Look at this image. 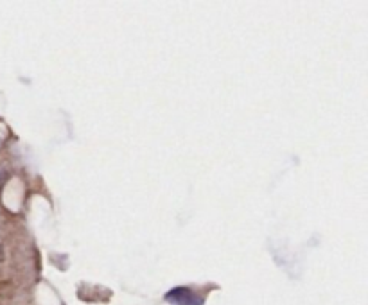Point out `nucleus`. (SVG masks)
Instances as JSON below:
<instances>
[{"label": "nucleus", "instance_id": "f257e3e1", "mask_svg": "<svg viewBox=\"0 0 368 305\" xmlns=\"http://www.w3.org/2000/svg\"><path fill=\"white\" fill-rule=\"evenodd\" d=\"M166 300L171 301V304H176V305H200L202 300L196 298V294L192 293L190 290L187 287H176V290L169 291L166 294Z\"/></svg>", "mask_w": 368, "mask_h": 305}, {"label": "nucleus", "instance_id": "f03ea898", "mask_svg": "<svg viewBox=\"0 0 368 305\" xmlns=\"http://www.w3.org/2000/svg\"><path fill=\"white\" fill-rule=\"evenodd\" d=\"M0 261H4V248L0 244Z\"/></svg>", "mask_w": 368, "mask_h": 305}]
</instances>
